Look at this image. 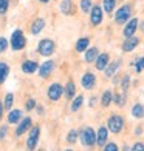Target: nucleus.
<instances>
[{
  "label": "nucleus",
  "mask_w": 144,
  "mask_h": 151,
  "mask_svg": "<svg viewBox=\"0 0 144 151\" xmlns=\"http://www.w3.org/2000/svg\"><path fill=\"white\" fill-rule=\"evenodd\" d=\"M79 137H81V143L84 147L92 148L93 145H96V133L93 131V128H90V127H87V128L82 129Z\"/></svg>",
  "instance_id": "f257e3e1"
},
{
  "label": "nucleus",
  "mask_w": 144,
  "mask_h": 151,
  "mask_svg": "<svg viewBox=\"0 0 144 151\" xmlns=\"http://www.w3.org/2000/svg\"><path fill=\"white\" fill-rule=\"evenodd\" d=\"M122 127H124V119H122L119 114H113V116H110V117H108V120H107L108 131L118 134V133H121Z\"/></svg>",
  "instance_id": "f03ea898"
},
{
  "label": "nucleus",
  "mask_w": 144,
  "mask_h": 151,
  "mask_svg": "<svg viewBox=\"0 0 144 151\" xmlns=\"http://www.w3.org/2000/svg\"><path fill=\"white\" fill-rule=\"evenodd\" d=\"M130 16H132V6L130 5H124L116 11L115 14V22L118 25H122V23H127L130 20Z\"/></svg>",
  "instance_id": "7ed1b4c3"
},
{
  "label": "nucleus",
  "mask_w": 144,
  "mask_h": 151,
  "mask_svg": "<svg viewBox=\"0 0 144 151\" xmlns=\"http://www.w3.org/2000/svg\"><path fill=\"white\" fill-rule=\"evenodd\" d=\"M9 42H11L9 45H11L12 50H14V51H19V50H22V48H25L26 39H25V36H23L22 31H20V29H16L14 32H12Z\"/></svg>",
  "instance_id": "20e7f679"
},
{
  "label": "nucleus",
  "mask_w": 144,
  "mask_h": 151,
  "mask_svg": "<svg viewBox=\"0 0 144 151\" xmlns=\"http://www.w3.org/2000/svg\"><path fill=\"white\" fill-rule=\"evenodd\" d=\"M54 51V42L50 39H44V40H40V43H39V52L42 54V56L48 57V56H51Z\"/></svg>",
  "instance_id": "39448f33"
},
{
  "label": "nucleus",
  "mask_w": 144,
  "mask_h": 151,
  "mask_svg": "<svg viewBox=\"0 0 144 151\" xmlns=\"http://www.w3.org/2000/svg\"><path fill=\"white\" fill-rule=\"evenodd\" d=\"M39 136H40V128L39 127H34L31 128V131L28 134V139H26V147L30 150H34L37 145V140H39Z\"/></svg>",
  "instance_id": "423d86ee"
},
{
  "label": "nucleus",
  "mask_w": 144,
  "mask_h": 151,
  "mask_svg": "<svg viewBox=\"0 0 144 151\" xmlns=\"http://www.w3.org/2000/svg\"><path fill=\"white\" fill-rule=\"evenodd\" d=\"M102 8L99 5H95L93 8H92V11H90V22H92V25L93 26H98L101 22H102Z\"/></svg>",
  "instance_id": "0eeeda50"
},
{
  "label": "nucleus",
  "mask_w": 144,
  "mask_h": 151,
  "mask_svg": "<svg viewBox=\"0 0 144 151\" xmlns=\"http://www.w3.org/2000/svg\"><path fill=\"white\" fill-rule=\"evenodd\" d=\"M136 29H138V19H130L124 26V31H122V36L124 37H132L135 36Z\"/></svg>",
  "instance_id": "6e6552de"
},
{
  "label": "nucleus",
  "mask_w": 144,
  "mask_h": 151,
  "mask_svg": "<svg viewBox=\"0 0 144 151\" xmlns=\"http://www.w3.org/2000/svg\"><path fill=\"white\" fill-rule=\"evenodd\" d=\"M62 93H64L62 86H60L59 83H53V85H50V88H48V99L50 100H57V99H60Z\"/></svg>",
  "instance_id": "1a4fd4ad"
},
{
  "label": "nucleus",
  "mask_w": 144,
  "mask_h": 151,
  "mask_svg": "<svg viewBox=\"0 0 144 151\" xmlns=\"http://www.w3.org/2000/svg\"><path fill=\"white\" fill-rule=\"evenodd\" d=\"M138 43H140V39H138V37H135V36H132V37H126L124 43H122V51H124V52L133 51L135 48L138 46Z\"/></svg>",
  "instance_id": "9d476101"
},
{
  "label": "nucleus",
  "mask_w": 144,
  "mask_h": 151,
  "mask_svg": "<svg viewBox=\"0 0 144 151\" xmlns=\"http://www.w3.org/2000/svg\"><path fill=\"white\" fill-rule=\"evenodd\" d=\"M81 83H82V86H84L85 90H92V88L95 86V83H96L95 74H93V73H85L84 76H82Z\"/></svg>",
  "instance_id": "9b49d317"
},
{
  "label": "nucleus",
  "mask_w": 144,
  "mask_h": 151,
  "mask_svg": "<svg viewBox=\"0 0 144 151\" xmlns=\"http://www.w3.org/2000/svg\"><path fill=\"white\" fill-rule=\"evenodd\" d=\"M107 137H108V128L101 127V128H99V131L96 133V145L104 147L105 143H107Z\"/></svg>",
  "instance_id": "f8f14e48"
},
{
  "label": "nucleus",
  "mask_w": 144,
  "mask_h": 151,
  "mask_svg": "<svg viewBox=\"0 0 144 151\" xmlns=\"http://www.w3.org/2000/svg\"><path fill=\"white\" fill-rule=\"evenodd\" d=\"M108 60H110V57H108L107 52H102L98 56V59H96V70L98 71H104L107 65H108Z\"/></svg>",
  "instance_id": "ddd939ff"
},
{
  "label": "nucleus",
  "mask_w": 144,
  "mask_h": 151,
  "mask_svg": "<svg viewBox=\"0 0 144 151\" xmlns=\"http://www.w3.org/2000/svg\"><path fill=\"white\" fill-rule=\"evenodd\" d=\"M99 56V51L98 48H87L85 50V56H84V60L87 62V63H92V62H96V59H98Z\"/></svg>",
  "instance_id": "4468645a"
},
{
  "label": "nucleus",
  "mask_w": 144,
  "mask_h": 151,
  "mask_svg": "<svg viewBox=\"0 0 144 151\" xmlns=\"http://www.w3.org/2000/svg\"><path fill=\"white\" fill-rule=\"evenodd\" d=\"M53 68H54V63H53L51 60H47L45 63L39 68V74H40V77H48V76L51 74Z\"/></svg>",
  "instance_id": "2eb2a0df"
},
{
  "label": "nucleus",
  "mask_w": 144,
  "mask_h": 151,
  "mask_svg": "<svg viewBox=\"0 0 144 151\" xmlns=\"http://www.w3.org/2000/svg\"><path fill=\"white\" fill-rule=\"evenodd\" d=\"M37 63L36 62H33V60H25L23 63H22V71L26 73V74H31V73H36L37 71Z\"/></svg>",
  "instance_id": "dca6fc26"
},
{
  "label": "nucleus",
  "mask_w": 144,
  "mask_h": 151,
  "mask_svg": "<svg viewBox=\"0 0 144 151\" xmlns=\"http://www.w3.org/2000/svg\"><path fill=\"white\" fill-rule=\"evenodd\" d=\"M30 125H31V119H30V117L22 119V120H20V123H19V127L16 128V134H17V136H22L26 129L30 128Z\"/></svg>",
  "instance_id": "f3484780"
},
{
  "label": "nucleus",
  "mask_w": 144,
  "mask_h": 151,
  "mask_svg": "<svg viewBox=\"0 0 144 151\" xmlns=\"http://www.w3.org/2000/svg\"><path fill=\"white\" fill-rule=\"evenodd\" d=\"M121 65V60H116V62H112V63H108L107 68H105V76L107 77H112V76H115V73L118 71V68Z\"/></svg>",
  "instance_id": "a211bd4d"
},
{
  "label": "nucleus",
  "mask_w": 144,
  "mask_h": 151,
  "mask_svg": "<svg viewBox=\"0 0 144 151\" xmlns=\"http://www.w3.org/2000/svg\"><path fill=\"white\" fill-rule=\"evenodd\" d=\"M20 119H22V111L20 109H12V111H9V114H8L9 123H17V122H20Z\"/></svg>",
  "instance_id": "6ab92c4d"
},
{
  "label": "nucleus",
  "mask_w": 144,
  "mask_h": 151,
  "mask_svg": "<svg viewBox=\"0 0 144 151\" xmlns=\"http://www.w3.org/2000/svg\"><path fill=\"white\" fill-rule=\"evenodd\" d=\"M132 116H133L135 119H143V117H144V105H141V104L133 105V108H132Z\"/></svg>",
  "instance_id": "aec40b11"
},
{
  "label": "nucleus",
  "mask_w": 144,
  "mask_h": 151,
  "mask_svg": "<svg viewBox=\"0 0 144 151\" xmlns=\"http://www.w3.org/2000/svg\"><path fill=\"white\" fill-rule=\"evenodd\" d=\"M112 100H113V94H112V91H104V94H102V97H101V105L104 106V108H107L108 105L112 104Z\"/></svg>",
  "instance_id": "412c9836"
},
{
  "label": "nucleus",
  "mask_w": 144,
  "mask_h": 151,
  "mask_svg": "<svg viewBox=\"0 0 144 151\" xmlns=\"http://www.w3.org/2000/svg\"><path fill=\"white\" fill-rule=\"evenodd\" d=\"M9 74V66L5 62H0V83H3Z\"/></svg>",
  "instance_id": "4be33fe9"
},
{
  "label": "nucleus",
  "mask_w": 144,
  "mask_h": 151,
  "mask_svg": "<svg viewBox=\"0 0 144 151\" xmlns=\"http://www.w3.org/2000/svg\"><path fill=\"white\" fill-rule=\"evenodd\" d=\"M44 26H45V20L44 19H37L36 22L33 23V26H31V32L33 34H39L40 31L44 29Z\"/></svg>",
  "instance_id": "5701e85b"
},
{
  "label": "nucleus",
  "mask_w": 144,
  "mask_h": 151,
  "mask_svg": "<svg viewBox=\"0 0 144 151\" xmlns=\"http://www.w3.org/2000/svg\"><path fill=\"white\" fill-rule=\"evenodd\" d=\"M88 43H90V39H87V37L79 39V40H78V43H76V51H78V52L85 51L87 48H88Z\"/></svg>",
  "instance_id": "b1692460"
},
{
  "label": "nucleus",
  "mask_w": 144,
  "mask_h": 151,
  "mask_svg": "<svg viewBox=\"0 0 144 151\" xmlns=\"http://www.w3.org/2000/svg\"><path fill=\"white\" fill-rule=\"evenodd\" d=\"M115 6H116V0H104V2H102V8H104V11L108 12V14L113 12Z\"/></svg>",
  "instance_id": "393cba45"
},
{
  "label": "nucleus",
  "mask_w": 144,
  "mask_h": 151,
  "mask_svg": "<svg viewBox=\"0 0 144 151\" xmlns=\"http://www.w3.org/2000/svg\"><path fill=\"white\" fill-rule=\"evenodd\" d=\"M74 93H76V85H74V82H68L67 83V88H65V94H67V97L68 99H71L74 97Z\"/></svg>",
  "instance_id": "a878e982"
},
{
  "label": "nucleus",
  "mask_w": 144,
  "mask_h": 151,
  "mask_svg": "<svg viewBox=\"0 0 144 151\" xmlns=\"http://www.w3.org/2000/svg\"><path fill=\"white\" fill-rule=\"evenodd\" d=\"M113 100H115V104L118 106H124V104H126V93L122 91L119 94H113Z\"/></svg>",
  "instance_id": "bb28decb"
},
{
  "label": "nucleus",
  "mask_w": 144,
  "mask_h": 151,
  "mask_svg": "<svg viewBox=\"0 0 144 151\" xmlns=\"http://www.w3.org/2000/svg\"><path fill=\"white\" fill-rule=\"evenodd\" d=\"M71 6H73L71 0H62V2H60V11H62L64 14H70V12H71Z\"/></svg>",
  "instance_id": "cd10ccee"
},
{
  "label": "nucleus",
  "mask_w": 144,
  "mask_h": 151,
  "mask_svg": "<svg viewBox=\"0 0 144 151\" xmlns=\"http://www.w3.org/2000/svg\"><path fill=\"white\" fill-rule=\"evenodd\" d=\"M82 102H84V97H82V96H76L74 100L71 102V111H78L82 106Z\"/></svg>",
  "instance_id": "c85d7f7f"
},
{
  "label": "nucleus",
  "mask_w": 144,
  "mask_h": 151,
  "mask_svg": "<svg viewBox=\"0 0 144 151\" xmlns=\"http://www.w3.org/2000/svg\"><path fill=\"white\" fill-rule=\"evenodd\" d=\"M92 0H81V9L82 12H88V11H92Z\"/></svg>",
  "instance_id": "c756f323"
},
{
  "label": "nucleus",
  "mask_w": 144,
  "mask_h": 151,
  "mask_svg": "<svg viewBox=\"0 0 144 151\" xmlns=\"http://www.w3.org/2000/svg\"><path fill=\"white\" fill-rule=\"evenodd\" d=\"M78 139V129H70V133L67 136V142L68 143H74Z\"/></svg>",
  "instance_id": "7c9ffc66"
},
{
  "label": "nucleus",
  "mask_w": 144,
  "mask_h": 151,
  "mask_svg": "<svg viewBox=\"0 0 144 151\" xmlns=\"http://www.w3.org/2000/svg\"><path fill=\"white\" fill-rule=\"evenodd\" d=\"M133 66H135V71H136V73L144 71V57H140V59L133 63Z\"/></svg>",
  "instance_id": "2f4dec72"
},
{
  "label": "nucleus",
  "mask_w": 144,
  "mask_h": 151,
  "mask_svg": "<svg viewBox=\"0 0 144 151\" xmlns=\"http://www.w3.org/2000/svg\"><path fill=\"white\" fill-rule=\"evenodd\" d=\"M12 102H14V96H12L11 93H8V94H6V97H5V108L6 109H11Z\"/></svg>",
  "instance_id": "473e14b6"
},
{
  "label": "nucleus",
  "mask_w": 144,
  "mask_h": 151,
  "mask_svg": "<svg viewBox=\"0 0 144 151\" xmlns=\"http://www.w3.org/2000/svg\"><path fill=\"white\" fill-rule=\"evenodd\" d=\"M129 85H130V76L126 74L124 77H122V82H121V86H122V91L124 93L129 90Z\"/></svg>",
  "instance_id": "72a5a7b5"
},
{
  "label": "nucleus",
  "mask_w": 144,
  "mask_h": 151,
  "mask_svg": "<svg viewBox=\"0 0 144 151\" xmlns=\"http://www.w3.org/2000/svg\"><path fill=\"white\" fill-rule=\"evenodd\" d=\"M8 6H9L8 0H0V14H5L8 11Z\"/></svg>",
  "instance_id": "f704fd0d"
},
{
  "label": "nucleus",
  "mask_w": 144,
  "mask_h": 151,
  "mask_svg": "<svg viewBox=\"0 0 144 151\" xmlns=\"http://www.w3.org/2000/svg\"><path fill=\"white\" fill-rule=\"evenodd\" d=\"M104 150L105 151H116V150H118V145H116V143H105V145H104Z\"/></svg>",
  "instance_id": "c9c22d12"
},
{
  "label": "nucleus",
  "mask_w": 144,
  "mask_h": 151,
  "mask_svg": "<svg viewBox=\"0 0 144 151\" xmlns=\"http://www.w3.org/2000/svg\"><path fill=\"white\" fill-rule=\"evenodd\" d=\"M6 46H8V42H6L5 37H0V52H3L6 50Z\"/></svg>",
  "instance_id": "e433bc0d"
},
{
  "label": "nucleus",
  "mask_w": 144,
  "mask_h": 151,
  "mask_svg": "<svg viewBox=\"0 0 144 151\" xmlns=\"http://www.w3.org/2000/svg\"><path fill=\"white\" fill-rule=\"evenodd\" d=\"M132 150H133V151H138V150H140V151H144V145H143L141 142H138V143H135V145L132 147Z\"/></svg>",
  "instance_id": "4c0bfd02"
},
{
  "label": "nucleus",
  "mask_w": 144,
  "mask_h": 151,
  "mask_svg": "<svg viewBox=\"0 0 144 151\" xmlns=\"http://www.w3.org/2000/svg\"><path fill=\"white\" fill-rule=\"evenodd\" d=\"M34 105H36V102H34L33 99H30L28 102H26V109L30 111V109H33V108H34Z\"/></svg>",
  "instance_id": "58836bf2"
},
{
  "label": "nucleus",
  "mask_w": 144,
  "mask_h": 151,
  "mask_svg": "<svg viewBox=\"0 0 144 151\" xmlns=\"http://www.w3.org/2000/svg\"><path fill=\"white\" fill-rule=\"evenodd\" d=\"M0 129H2V131H0V139H3V137L6 136V127H2Z\"/></svg>",
  "instance_id": "ea45409f"
},
{
  "label": "nucleus",
  "mask_w": 144,
  "mask_h": 151,
  "mask_svg": "<svg viewBox=\"0 0 144 151\" xmlns=\"http://www.w3.org/2000/svg\"><path fill=\"white\" fill-rule=\"evenodd\" d=\"M3 108H5V104L0 102V119H2V114H3Z\"/></svg>",
  "instance_id": "a19ab883"
},
{
  "label": "nucleus",
  "mask_w": 144,
  "mask_h": 151,
  "mask_svg": "<svg viewBox=\"0 0 144 151\" xmlns=\"http://www.w3.org/2000/svg\"><path fill=\"white\" fill-rule=\"evenodd\" d=\"M40 2H42V3H47V2H50V0H40Z\"/></svg>",
  "instance_id": "79ce46f5"
},
{
  "label": "nucleus",
  "mask_w": 144,
  "mask_h": 151,
  "mask_svg": "<svg viewBox=\"0 0 144 151\" xmlns=\"http://www.w3.org/2000/svg\"><path fill=\"white\" fill-rule=\"evenodd\" d=\"M141 29H143V31H144V22H143V23H141Z\"/></svg>",
  "instance_id": "37998d69"
}]
</instances>
